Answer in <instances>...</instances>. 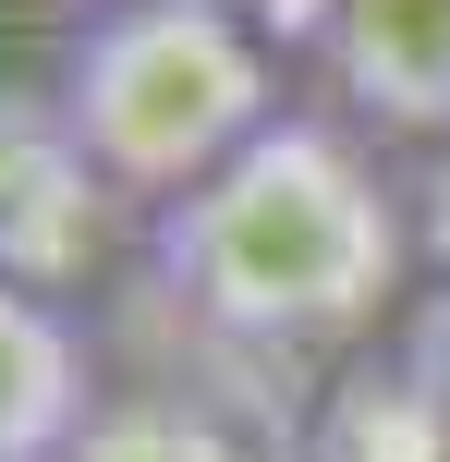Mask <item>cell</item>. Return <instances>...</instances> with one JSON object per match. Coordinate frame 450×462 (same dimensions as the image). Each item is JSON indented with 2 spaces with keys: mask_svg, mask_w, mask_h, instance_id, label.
Returning <instances> with one entry per match:
<instances>
[{
  "mask_svg": "<svg viewBox=\"0 0 450 462\" xmlns=\"http://www.w3.org/2000/svg\"><path fill=\"white\" fill-rule=\"evenodd\" d=\"M61 134L86 146V171L134 208V231L159 208H183L207 171H232L268 122L292 110L280 61L243 13L207 0H122V13H73L37 61Z\"/></svg>",
  "mask_w": 450,
  "mask_h": 462,
  "instance_id": "obj_2",
  "label": "cell"
},
{
  "mask_svg": "<svg viewBox=\"0 0 450 462\" xmlns=\"http://www.w3.org/2000/svg\"><path fill=\"white\" fill-rule=\"evenodd\" d=\"M402 208H414V268H438V280H450V146L402 171Z\"/></svg>",
  "mask_w": 450,
  "mask_h": 462,
  "instance_id": "obj_7",
  "label": "cell"
},
{
  "mask_svg": "<svg viewBox=\"0 0 450 462\" xmlns=\"http://www.w3.org/2000/svg\"><path fill=\"white\" fill-rule=\"evenodd\" d=\"M292 49L329 86L354 134L390 146H450V0H341V13H292Z\"/></svg>",
  "mask_w": 450,
  "mask_h": 462,
  "instance_id": "obj_3",
  "label": "cell"
},
{
  "mask_svg": "<svg viewBox=\"0 0 450 462\" xmlns=\"http://www.w3.org/2000/svg\"><path fill=\"white\" fill-rule=\"evenodd\" d=\"M61 462H268L207 390H110Z\"/></svg>",
  "mask_w": 450,
  "mask_h": 462,
  "instance_id": "obj_6",
  "label": "cell"
},
{
  "mask_svg": "<svg viewBox=\"0 0 450 462\" xmlns=\"http://www.w3.org/2000/svg\"><path fill=\"white\" fill-rule=\"evenodd\" d=\"M97 341L61 292L0 268V462H61L97 426Z\"/></svg>",
  "mask_w": 450,
  "mask_h": 462,
  "instance_id": "obj_5",
  "label": "cell"
},
{
  "mask_svg": "<svg viewBox=\"0 0 450 462\" xmlns=\"http://www.w3.org/2000/svg\"><path fill=\"white\" fill-rule=\"evenodd\" d=\"M134 268L170 317L243 353H341L402 304L414 208L341 110H280L232 171L134 231Z\"/></svg>",
  "mask_w": 450,
  "mask_h": 462,
  "instance_id": "obj_1",
  "label": "cell"
},
{
  "mask_svg": "<svg viewBox=\"0 0 450 462\" xmlns=\"http://www.w3.org/2000/svg\"><path fill=\"white\" fill-rule=\"evenodd\" d=\"M122 219L134 208L86 171V146H73L61 110H49V86L37 73L0 86V268L73 304V280L97 268V244H122Z\"/></svg>",
  "mask_w": 450,
  "mask_h": 462,
  "instance_id": "obj_4",
  "label": "cell"
}]
</instances>
